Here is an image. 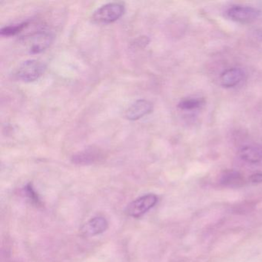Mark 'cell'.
<instances>
[{"instance_id": "cell-15", "label": "cell", "mask_w": 262, "mask_h": 262, "mask_svg": "<svg viewBox=\"0 0 262 262\" xmlns=\"http://www.w3.org/2000/svg\"><path fill=\"white\" fill-rule=\"evenodd\" d=\"M249 179L252 183H262V173H254L250 176Z\"/></svg>"}, {"instance_id": "cell-13", "label": "cell", "mask_w": 262, "mask_h": 262, "mask_svg": "<svg viewBox=\"0 0 262 262\" xmlns=\"http://www.w3.org/2000/svg\"><path fill=\"white\" fill-rule=\"evenodd\" d=\"M204 101L199 98H188L182 99L179 103V108L182 110H194L200 108L203 105Z\"/></svg>"}, {"instance_id": "cell-14", "label": "cell", "mask_w": 262, "mask_h": 262, "mask_svg": "<svg viewBox=\"0 0 262 262\" xmlns=\"http://www.w3.org/2000/svg\"><path fill=\"white\" fill-rule=\"evenodd\" d=\"M26 190H27V194L30 196V198L32 200L35 201V202H38V201H39L37 195H36V192H35L34 190H33V187H32L31 185H27V186L26 187Z\"/></svg>"}, {"instance_id": "cell-8", "label": "cell", "mask_w": 262, "mask_h": 262, "mask_svg": "<svg viewBox=\"0 0 262 262\" xmlns=\"http://www.w3.org/2000/svg\"><path fill=\"white\" fill-rule=\"evenodd\" d=\"M245 73L240 68H230L225 70L220 76V82L226 89L234 88L243 80Z\"/></svg>"}, {"instance_id": "cell-10", "label": "cell", "mask_w": 262, "mask_h": 262, "mask_svg": "<svg viewBox=\"0 0 262 262\" xmlns=\"http://www.w3.org/2000/svg\"><path fill=\"white\" fill-rule=\"evenodd\" d=\"M239 156L248 163L257 164L262 162V147L257 145H245L240 148Z\"/></svg>"}, {"instance_id": "cell-4", "label": "cell", "mask_w": 262, "mask_h": 262, "mask_svg": "<svg viewBox=\"0 0 262 262\" xmlns=\"http://www.w3.org/2000/svg\"><path fill=\"white\" fill-rule=\"evenodd\" d=\"M260 11L257 9L246 6H233L227 11V16L231 20L239 24H251L260 16Z\"/></svg>"}, {"instance_id": "cell-5", "label": "cell", "mask_w": 262, "mask_h": 262, "mask_svg": "<svg viewBox=\"0 0 262 262\" xmlns=\"http://www.w3.org/2000/svg\"><path fill=\"white\" fill-rule=\"evenodd\" d=\"M29 51L32 54H38L45 51L51 45L53 36L50 32L39 30L28 38Z\"/></svg>"}, {"instance_id": "cell-2", "label": "cell", "mask_w": 262, "mask_h": 262, "mask_svg": "<svg viewBox=\"0 0 262 262\" xmlns=\"http://www.w3.org/2000/svg\"><path fill=\"white\" fill-rule=\"evenodd\" d=\"M45 64L37 59H29L20 64L16 75L19 80L24 82H33L39 79L45 73Z\"/></svg>"}, {"instance_id": "cell-12", "label": "cell", "mask_w": 262, "mask_h": 262, "mask_svg": "<svg viewBox=\"0 0 262 262\" xmlns=\"http://www.w3.org/2000/svg\"><path fill=\"white\" fill-rule=\"evenodd\" d=\"M30 26V22H23L16 25L7 26L1 30V35L4 36H16Z\"/></svg>"}, {"instance_id": "cell-1", "label": "cell", "mask_w": 262, "mask_h": 262, "mask_svg": "<svg viewBox=\"0 0 262 262\" xmlns=\"http://www.w3.org/2000/svg\"><path fill=\"white\" fill-rule=\"evenodd\" d=\"M125 11L122 2L108 3L99 7L93 15V20L96 24H110L119 20Z\"/></svg>"}, {"instance_id": "cell-11", "label": "cell", "mask_w": 262, "mask_h": 262, "mask_svg": "<svg viewBox=\"0 0 262 262\" xmlns=\"http://www.w3.org/2000/svg\"><path fill=\"white\" fill-rule=\"evenodd\" d=\"M221 182L225 186L240 187L245 182L243 176L238 171L228 170L223 173L221 178Z\"/></svg>"}, {"instance_id": "cell-7", "label": "cell", "mask_w": 262, "mask_h": 262, "mask_svg": "<svg viewBox=\"0 0 262 262\" xmlns=\"http://www.w3.org/2000/svg\"><path fill=\"white\" fill-rule=\"evenodd\" d=\"M108 223L103 217H93L85 224L81 228V232L87 237L98 235L105 232L108 228Z\"/></svg>"}, {"instance_id": "cell-9", "label": "cell", "mask_w": 262, "mask_h": 262, "mask_svg": "<svg viewBox=\"0 0 262 262\" xmlns=\"http://www.w3.org/2000/svg\"><path fill=\"white\" fill-rule=\"evenodd\" d=\"M102 152L99 148L90 147L83 151L74 155L72 161L78 165H90L102 159Z\"/></svg>"}, {"instance_id": "cell-3", "label": "cell", "mask_w": 262, "mask_h": 262, "mask_svg": "<svg viewBox=\"0 0 262 262\" xmlns=\"http://www.w3.org/2000/svg\"><path fill=\"white\" fill-rule=\"evenodd\" d=\"M158 197L154 194H145L129 204L125 212L130 217H139L145 214L157 204Z\"/></svg>"}, {"instance_id": "cell-6", "label": "cell", "mask_w": 262, "mask_h": 262, "mask_svg": "<svg viewBox=\"0 0 262 262\" xmlns=\"http://www.w3.org/2000/svg\"><path fill=\"white\" fill-rule=\"evenodd\" d=\"M153 104L146 99H139L125 112V118L129 121H136L152 112Z\"/></svg>"}]
</instances>
